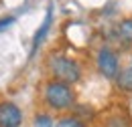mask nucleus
Instances as JSON below:
<instances>
[{"mask_svg": "<svg viewBox=\"0 0 132 127\" xmlns=\"http://www.w3.org/2000/svg\"><path fill=\"white\" fill-rule=\"evenodd\" d=\"M96 63H98V71L106 77V79H116V77L120 75V61H118V55H116L110 47H102L98 50Z\"/></svg>", "mask_w": 132, "mask_h": 127, "instance_id": "nucleus-3", "label": "nucleus"}, {"mask_svg": "<svg viewBox=\"0 0 132 127\" xmlns=\"http://www.w3.org/2000/svg\"><path fill=\"white\" fill-rule=\"evenodd\" d=\"M35 127H55V123H53L51 115H47V113H39V115L35 117Z\"/></svg>", "mask_w": 132, "mask_h": 127, "instance_id": "nucleus-9", "label": "nucleus"}, {"mask_svg": "<svg viewBox=\"0 0 132 127\" xmlns=\"http://www.w3.org/2000/svg\"><path fill=\"white\" fill-rule=\"evenodd\" d=\"M130 61H132V59H130Z\"/></svg>", "mask_w": 132, "mask_h": 127, "instance_id": "nucleus-11", "label": "nucleus"}, {"mask_svg": "<svg viewBox=\"0 0 132 127\" xmlns=\"http://www.w3.org/2000/svg\"><path fill=\"white\" fill-rule=\"evenodd\" d=\"M116 34H118V38H120L122 43L132 45V16L122 18V20L118 22V26H116Z\"/></svg>", "mask_w": 132, "mask_h": 127, "instance_id": "nucleus-6", "label": "nucleus"}, {"mask_svg": "<svg viewBox=\"0 0 132 127\" xmlns=\"http://www.w3.org/2000/svg\"><path fill=\"white\" fill-rule=\"evenodd\" d=\"M49 71L57 81H63L67 85H73L81 79V67L77 61L67 59L63 55H53L49 59Z\"/></svg>", "mask_w": 132, "mask_h": 127, "instance_id": "nucleus-2", "label": "nucleus"}, {"mask_svg": "<svg viewBox=\"0 0 132 127\" xmlns=\"http://www.w3.org/2000/svg\"><path fill=\"white\" fill-rule=\"evenodd\" d=\"M116 83L122 91H132V67L120 71V75L116 77Z\"/></svg>", "mask_w": 132, "mask_h": 127, "instance_id": "nucleus-7", "label": "nucleus"}, {"mask_svg": "<svg viewBox=\"0 0 132 127\" xmlns=\"http://www.w3.org/2000/svg\"><path fill=\"white\" fill-rule=\"evenodd\" d=\"M14 22H16V18H14V16H0V30L10 28Z\"/></svg>", "mask_w": 132, "mask_h": 127, "instance_id": "nucleus-10", "label": "nucleus"}, {"mask_svg": "<svg viewBox=\"0 0 132 127\" xmlns=\"http://www.w3.org/2000/svg\"><path fill=\"white\" fill-rule=\"evenodd\" d=\"M22 125V111L14 103L2 101L0 103V127H20Z\"/></svg>", "mask_w": 132, "mask_h": 127, "instance_id": "nucleus-4", "label": "nucleus"}, {"mask_svg": "<svg viewBox=\"0 0 132 127\" xmlns=\"http://www.w3.org/2000/svg\"><path fill=\"white\" fill-rule=\"evenodd\" d=\"M55 127H85V123H83L79 117L69 115V117H61V119L55 123Z\"/></svg>", "mask_w": 132, "mask_h": 127, "instance_id": "nucleus-8", "label": "nucleus"}, {"mask_svg": "<svg viewBox=\"0 0 132 127\" xmlns=\"http://www.w3.org/2000/svg\"><path fill=\"white\" fill-rule=\"evenodd\" d=\"M51 22H53V6H49V8H47L45 20L41 22L39 30L35 32V36H33V48H31V57H33L35 52L39 50V47L43 45V40H45V36H47V32H49V28H51Z\"/></svg>", "mask_w": 132, "mask_h": 127, "instance_id": "nucleus-5", "label": "nucleus"}, {"mask_svg": "<svg viewBox=\"0 0 132 127\" xmlns=\"http://www.w3.org/2000/svg\"><path fill=\"white\" fill-rule=\"evenodd\" d=\"M45 103L55 111H65L71 109L75 103V93L71 89V85H67L63 81L53 79L45 85Z\"/></svg>", "mask_w": 132, "mask_h": 127, "instance_id": "nucleus-1", "label": "nucleus"}]
</instances>
